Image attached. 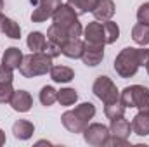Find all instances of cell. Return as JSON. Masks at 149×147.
Here are the masks:
<instances>
[{"label": "cell", "mask_w": 149, "mask_h": 147, "mask_svg": "<svg viewBox=\"0 0 149 147\" xmlns=\"http://www.w3.org/2000/svg\"><path fill=\"white\" fill-rule=\"evenodd\" d=\"M94 116H95V106L92 102H81L74 109L66 111L61 116V121L68 132L83 133V130L88 126V123H90V119H94Z\"/></svg>", "instance_id": "1"}, {"label": "cell", "mask_w": 149, "mask_h": 147, "mask_svg": "<svg viewBox=\"0 0 149 147\" xmlns=\"http://www.w3.org/2000/svg\"><path fill=\"white\" fill-rule=\"evenodd\" d=\"M50 68H52V59L45 52H31L28 55H23V61L19 64V73L24 78H37L50 73Z\"/></svg>", "instance_id": "2"}, {"label": "cell", "mask_w": 149, "mask_h": 147, "mask_svg": "<svg viewBox=\"0 0 149 147\" xmlns=\"http://www.w3.org/2000/svg\"><path fill=\"white\" fill-rule=\"evenodd\" d=\"M114 71L120 78H132L141 68L139 62V49L125 47L114 59Z\"/></svg>", "instance_id": "3"}, {"label": "cell", "mask_w": 149, "mask_h": 147, "mask_svg": "<svg viewBox=\"0 0 149 147\" xmlns=\"http://www.w3.org/2000/svg\"><path fill=\"white\" fill-rule=\"evenodd\" d=\"M120 99L125 107H137L149 112V88L144 85H130L120 92Z\"/></svg>", "instance_id": "4"}, {"label": "cell", "mask_w": 149, "mask_h": 147, "mask_svg": "<svg viewBox=\"0 0 149 147\" xmlns=\"http://www.w3.org/2000/svg\"><path fill=\"white\" fill-rule=\"evenodd\" d=\"M92 92H94V95H95L99 101H102L104 104L120 99V92H118L116 85L113 83V80L109 76H104V74H101V76L95 78V81H94V85H92Z\"/></svg>", "instance_id": "5"}, {"label": "cell", "mask_w": 149, "mask_h": 147, "mask_svg": "<svg viewBox=\"0 0 149 147\" xmlns=\"http://www.w3.org/2000/svg\"><path fill=\"white\" fill-rule=\"evenodd\" d=\"M109 135V128L102 123H88V126L83 130V140L94 147H104Z\"/></svg>", "instance_id": "6"}, {"label": "cell", "mask_w": 149, "mask_h": 147, "mask_svg": "<svg viewBox=\"0 0 149 147\" xmlns=\"http://www.w3.org/2000/svg\"><path fill=\"white\" fill-rule=\"evenodd\" d=\"M104 59V45L102 43H90V42H83V54H81V61L85 66L94 68L99 66Z\"/></svg>", "instance_id": "7"}, {"label": "cell", "mask_w": 149, "mask_h": 147, "mask_svg": "<svg viewBox=\"0 0 149 147\" xmlns=\"http://www.w3.org/2000/svg\"><path fill=\"white\" fill-rule=\"evenodd\" d=\"M61 0H38L37 9L31 14V21L33 23H43L49 17L54 16V12L61 7Z\"/></svg>", "instance_id": "8"}, {"label": "cell", "mask_w": 149, "mask_h": 147, "mask_svg": "<svg viewBox=\"0 0 149 147\" xmlns=\"http://www.w3.org/2000/svg\"><path fill=\"white\" fill-rule=\"evenodd\" d=\"M52 21H54L52 24H57V26L64 28V30H66V33H68V28L73 24L74 21H78V14L74 12L68 3H61V7L54 12Z\"/></svg>", "instance_id": "9"}, {"label": "cell", "mask_w": 149, "mask_h": 147, "mask_svg": "<svg viewBox=\"0 0 149 147\" xmlns=\"http://www.w3.org/2000/svg\"><path fill=\"white\" fill-rule=\"evenodd\" d=\"M9 104L16 112H28L33 106V97L26 90H14V95Z\"/></svg>", "instance_id": "10"}, {"label": "cell", "mask_w": 149, "mask_h": 147, "mask_svg": "<svg viewBox=\"0 0 149 147\" xmlns=\"http://www.w3.org/2000/svg\"><path fill=\"white\" fill-rule=\"evenodd\" d=\"M83 37L85 42H90V43H102L106 45V37H104V26L102 23H99L97 19L88 23L85 28H83Z\"/></svg>", "instance_id": "11"}, {"label": "cell", "mask_w": 149, "mask_h": 147, "mask_svg": "<svg viewBox=\"0 0 149 147\" xmlns=\"http://www.w3.org/2000/svg\"><path fill=\"white\" fill-rule=\"evenodd\" d=\"M116 12V5L113 0H97L95 9L92 10L94 17L97 21H109Z\"/></svg>", "instance_id": "12"}, {"label": "cell", "mask_w": 149, "mask_h": 147, "mask_svg": "<svg viewBox=\"0 0 149 147\" xmlns=\"http://www.w3.org/2000/svg\"><path fill=\"white\" fill-rule=\"evenodd\" d=\"M61 54L70 59H81L83 54V42L80 38H68L61 45Z\"/></svg>", "instance_id": "13"}, {"label": "cell", "mask_w": 149, "mask_h": 147, "mask_svg": "<svg viewBox=\"0 0 149 147\" xmlns=\"http://www.w3.org/2000/svg\"><path fill=\"white\" fill-rule=\"evenodd\" d=\"M132 132L139 137H146L149 135V112L148 111H139L134 119H132Z\"/></svg>", "instance_id": "14"}, {"label": "cell", "mask_w": 149, "mask_h": 147, "mask_svg": "<svg viewBox=\"0 0 149 147\" xmlns=\"http://www.w3.org/2000/svg\"><path fill=\"white\" fill-rule=\"evenodd\" d=\"M12 133L17 140H28L33 137L35 133V126L31 121H26V119H17L14 125H12Z\"/></svg>", "instance_id": "15"}, {"label": "cell", "mask_w": 149, "mask_h": 147, "mask_svg": "<svg viewBox=\"0 0 149 147\" xmlns=\"http://www.w3.org/2000/svg\"><path fill=\"white\" fill-rule=\"evenodd\" d=\"M109 132L114 137H120V139H128L130 133H132V125L121 116V118H114L111 119V125H109Z\"/></svg>", "instance_id": "16"}, {"label": "cell", "mask_w": 149, "mask_h": 147, "mask_svg": "<svg viewBox=\"0 0 149 147\" xmlns=\"http://www.w3.org/2000/svg\"><path fill=\"white\" fill-rule=\"evenodd\" d=\"M21 61H23V52H21L17 47H9V49L3 52V55H2V64H3L5 68L12 69V71L19 68Z\"/></svg>", "instance_id": "17"}, {"label": "cell", "mask_w": 149, "mask_h": 147, "mask_svg": "<svg viewBox=\"0 0 149 147\" xmlns=\"http://www.w3.org/2000/svg\"><path fill=\"white\" fill-rule=\"evenodd\" d=\"M50 78L56 83H70L74 78V71L68 66H52L50 68Z\"/></svg>", "instance_id": "18"}, {"label": "cell", "mask_w": 149, "mask_h": 147, "mask_svg": "<svg viewBox=\"0 0 149 147\" xmlns=\"http://www.w3.org/2000/svg\"><path fill=\"white\" fill-rule=\"evenodd\" d=\"M132 38L137 45L141 47H146L149 45V24H142V23H137L134 28H132Z\"/></svg>", "instance_id": "19"}, {"label": "cell", "mask_w": 149, "mask_h": 147, "mask_svg": "<svg viewBox=\"0 0 149 147\" xmlns=\"http://www.w3.org/2000/svg\"><path fill=\"white\" fill-rule=\"evenodd\" d=\"M45 43H47V38L42 31H31L26 38V45L31 52H43Z\"/></svg>", "instance_id": "20"}, {"label": "cell", "mask_w": 149, "mask_h": 147, "mask_svg": "<svg viewBox=\"0 0 149 147\" xmlns=\"http://www.w3.org/2000/svg\"><path fill=\"white\" fill-rule=\"evenodd\" d=\"M66 3L73 9L78 16H81V14L92 12L95 9V5H97V0H68Z\"/></svg>", "instance_id": "21"}, {"label": "cell", "mask_w": 149, "mask_h": 147, "mask_svg": "<svg viewBox=\"0 0 149 147\" xmlns=\"http://www.w3.org/2000/svg\"><path fill=\"white\" fill-rule=\"evenodd\" d=\"M2 33L7 38H12V40H19L21 38V26L10 19V17H5L3 23H2Z\"/></svg>", "instance_id": "22"}, {"label": "cell", "mask_w": 149, "mask_h": 147, "mask_svg": "<svg viewBox=\"0 0 149 147\" xmlns=\"http://www.w3.org/2000/svg\"><path fill=\"white\" fill-rule=\"evenodd\" d=\"M125 106L121 102V99H116V101H111L108 104H104V114L109 118V119H114V118H121L125 114Z\"/></svg>", "instance_id": "23"}, {"label": "cell", "mask_w": 149, "mask_h": 147, "mask_svg": "<svg viewBox=\"0 0 149 147\" xmlns=\"http://www.w3.org/2000/svg\"><path fill=\"white\" fill-rule=\"evenodd\" d=\"M68 38L70 37H68L66 30L61 28V26H57V24H52V26L47 30V40H49V42H54V43H57V45H63Z\"/></svg>", "instance_id": "24"}, {"label": "cell", "mask_w": 149, "mask_h": 147, "mask_svg": "<svg viewBox=\"0 0 149 147\" xmlns=\"http://www.w3.org/2000/svg\"><path fill=\"white\" fill-rule=\"evenodd\" d=\"M76 101H78V94H76L74 88L66 87V88L57 90V102L61 106H73Z\"/></svg>", "instance_id": "25"}, {"label": "cell", "mask_w": 149, "mask_h": 147, "mask_svg": "<svg viewBox=\"0 0 149 147\" xmlns=\"http://www.w3.org/2000/svg\"><path fill=\"white\" fill-rule=\"evenodd\" d=\"M40 102H42V106H45V107H49V106H52L56 101H57V90L54 88V87H50V85H45V87H42V90H40Z\"/></svg>", "instance_id": "26"}, {"label": "cell", "mask_w": 149, "mask_h": 147, "mask_svg": "<svg viewBox=\"0 0 149 147\" xmlns=\"http://www.w3.org/2000/svg\"><path fill=\"white\" fill-rule=\"evenodd\" d=\"M102 26H104V37H106V45L114 43L118 38H120V26L116 23L109 21H102Z\"/></svg>", "instance_id": "27"}, {"label": "cell", "mask_w": 149, "mask_h": 147, "mask_svg": "<svg viewBox=\"0 0 149 147\" xmlns=\"http://www.w3.org/2000/svg\"><path fill=\"white\" fill-rule=\"evenodd\" d=\"M14 95L12 83H2L0 85V104H9Z\"/></svg>", "instance_id": "28"}, {"label": "cell", "mask_w": 149, "mask_h": 147, "mask_svg": "<svg viewBox=\"0 0 149 147\" xmlns=\"http://www.w3.org/2000/svg\"><path fill=\"white\" fill-rule=\"evenodd\" d=\"M43 52H45L50 59H56L57 55H61V45H57V43L47 40V43H45V47H43Z\"/></svg>", "instance_id": "29"}, {"label": "cell", "mask_w": 149, "mask_h": 147, "mask_svg": "<svg viewBox=\"0 0 149 147\" xmlns=\"http://www.w3.org/2000/svg\"><path fill=\"white\" fill-rule=\"evenodd\" d=\"M137 21L142 24H149V2L142 3L137 9Z\"/></svg>", "instance_id": "30"}, {"label": "cell", "mask_w": 149, "mask_h": 147, "mask_svg": "<svg viewBox=\"0 0 149 147\" xmlns=\"http://www.w3.org/2000/svg\"><path fill=\"white\" fill-rule=\"evenodd\" d=\"M12 80H14L12 69L5 68V66L2 64V66H0V85H2V83H12Z\"/></svg>", "instance_id": "31"}, {"label": "cell", "mask_w": 149, "mask_h": 147, "mask_svg": "<svg viewBox=\"0 0 149 147\" xmlns=\"http://www.w3.org/2000/svg\"><path fill=\"white\" fill-rule=\"evenodd\" d=\"M139 62H141V66H144L146 68V64L149 62V49H139Z\"/></svg>", "instance_id": "32"}, {"label": "cell", "mask_w": 149, "mask_h": 147, "mask_svg": "<svg viewBox=\"0 0 149 147\" xmlns=\"http://www.w3.org/2000/svg\"><path fill=\"white\" fill-rule=\"evenodd\" d=\"M5 140H7V139H5V132H3V130L0 128V147L5 146Z\"/></svg>", "instance_id": "33"}, {"label": "cell", "mask_w": 149, "mask_h": 147, "mask_svg": "<svg viewBox=\"0 0 149 147\" xmlns=\"http://www.w3.org/2000/svg\"><path fill=\"white\" fill-rule=\"evenodd\" d=\"M3 19H5V16L0 12V31H2V23H3Z\"/></svg>", "instance_id": "34"}, {"label": "cell", "mask_w": 149, "mask_h": 147, "mask_svg": "<svg viewBox=\"0 0 149 147\" xmlns=\"http://www.w3.org/2000/svg\"><path fill=\"white\" fill-rule=\"evenodd\" d=\"M2 7H3V0H0V9H2Z\"/></svg>", "instance_id": "35"}, {"label": "cell", "mask_w": 149, "mask_h": 147, "mask_svg": "<svg viewBox=\"0 0 149 147\" xmlns=\"http://www.w3.org/2000/svg\"><path fill=\"white\" fill-rule=\"evenodd\" d=\"M146 69H148V74H149V62L146 64Z\"/></svg>", "instance_id": "36"}]
</instances>
